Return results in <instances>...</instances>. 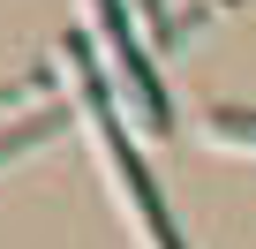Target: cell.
I'll use <instances>...</instances> for the list:
<instances>
[{
	"instance_id": "cell-1",
	"label": "cell",
	"mask_w": 256,
	"mask_h": 249,
	"mask_svg": "<svg viewBox=\"0 0 256 249\" xmlns=\"http://www.w3.org/2000/svg\"><path fill=\"white\" fill-rule=\"evenodd\" d=\"M60 53H68V68H76V83H83V106H90V121H98V144H106V159H113V174H120L128 204H136L144 234H151L158 249H181V234H174V211H166V196H158L151 166L136 159V144H128V129H120V113H113V98H106V83H98V61H90V46H83V38H68Z\"/></svg>"
},
{
	"instance_id": "cell-2",
	"label": "cell",
	"mask_w": 256,
	"mask_h": 249,
	"mask_svg": "<svg viewBox=\"0 0 256 249\" xmlns=\"http://www.w3.org/2000/svg\"><path fill=\"white\" fill-rule=\"evenodd\" d=\"M98 8V31H106V46H113V61H120V76L136 83V98H144V121L151 129H166V83H158V68H151V53H144V38H136V23H128V8L120 0H90Z\"/></svg>"
},
{
	"instance_id": "cell-3",
	"label": "cell",
	"mask_w": 256,
	"mask_h": 249,
	"mask_svg": "<svg viewBox=\"0 0 256 249\" xmlns=\"http://www.w3.org/2000/svg\"><path fill=\"white\" fill-rule=\"evenodd\" d=\"M218 136L226 144H256V113H218Z\"/></svg>"
}]
</instances>
